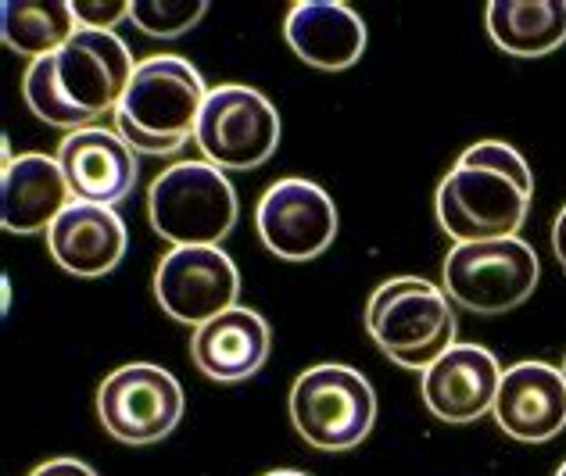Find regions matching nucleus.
<instances>
[{
	"label": "nucleus",
	"instance_id": "obj_1",
	"mask_svg": "<svg viewBox=\"0 0 566 476\" xmlns=\"http://www.w3.org/2000/svg\"><path fill=\"white\" fill-rule=\"evenodd\" d=\"M137 62L123 40L101 29H80L57 54L25 68L22 97L40 123L54 129H86L97 118L115 115L123 104Z\"/></svg>",
	"mask_w": 566,
	"mask_h": 476
},
{
	"label": "nucleus",
	"instance_id": "obj_2",
	"mask_svg": "<svg viewBox=\"0 0 566 476\" xmlns=\"http://www.w3.org/2000/svg\"><path fill=\"white\" fill-rule=\"evenodd\" d=\"M534 172L516 147L481 140L459 155L438 187V222L455 244L516 236L527 222Z\"/></svg>",
	"mask_w": 566,
	"mask_h": 476
},
{
	"label": "nucleus",
	"instance_id": "obj_3",
	"mask_svg": "<svg viewBox=\"0 0 566 476\" xmlns=\"http://www.w3.org/2000/svg\"><path fill=\"white\" fill-rule=\"evenodd\" d=\"M205 101V80L187 57L155 54L137 65V76L115 108V133L137 155H176L198 137Z\"/></svg>",
	"mask_w": 566,
	"mask_h": 476
},
{
	"label": "nucleus",
	"instance_id": "obj_4",
	"mask_svg": "<svg viewBox=\"0 0 566 476\" xmlns=\"http://www.w3.org/2000/svg\"><path fill=\"white\" fill-rule=\"evenodd\" d=\"M455 302L423 276H391L366 305V330L401 369L434 366L455 348Z\"/></svg>",
	"mask_w": 566,
	"mask_h": 476
},
{
	"label": "nucleus",
	"instance_id": "obj_5",
	"mask_svg": "<svg viewBox=\"0 0 566 476\" xmlns=\"http://www.w3.org/2000/svg\"><path fill=\"white\" fill-rule=\"evenodd\" d=\"M237 190L208 161H176L147 190V215L172 247H219L237 226Z\"/></svg>",
	"mask_w": 566,
	"mask_h": 476
},
{
	"label": "nucleus",
	"instance_id": "obj_6",
	"mask_svg": "<svg viewBox=\"0 0 566 476\" xmlns=\"http://www.w3.org/2000/svg\"><path fill=\"white\" fill-rule=\"evenodd\" d=\"M291 423L316 452L359 448L377 423V394L359 369L319 362L291 387Z\"/></svg>",
	"mask_w": 566,
	"mask_h": 476
},
{
	"label": "nucleus",
	"instance_id": "obj_7",
	"mask_svg": "<svg viewBox=\"0 0 566 476\" xmlns=\"http://www.w3.org/2000/svg\"><path fill=\"white\" fill-rule=\"evenodd\" d=\"M542 279V262L520 236L481 244H455L444 255L441 287L455 305L476 316H499L524 305Z\"/></svg>",
	"mask_w": 566,
	"mask_h": 476
},
{
	"label": "nucleus",
	"instance_id": "obj_8",
	"mask_svg": "<svg viewBox=\"0 0 566 476\" xmlns=\"http://www.w3.org/2000/svg\"><path fill=\"white\" fill-rule=\"evenodd\" d=\"M201 158L216 169H259L265 166L280 147V115L276 104L259 94L255 86L227 83L208 91L198 123Z\"/></svg>",
	"mask_w": 566,
	"mask_h": 476
},
{
	"label": "nucleus",
	"instance_id": "obj_9",
	"mask_svg": "<svg viewBox=\"0 0 566 476\" xmlns=\"http://www.w3.org/2000/svg\"><path fill=\"white\" fill-rule=\"evenodd\" d=\"M187 398L169 369L155 362H129L104 377L97 391L101 426L129 448L166 441L184 420Z\"/></svg>",
	"mask_w": 566,
	"mask_h": 476
},
{
	"label": "nucleus",
	"instance_id": "obj_10",
	"mask_svg": "<svg viewBox=\"0 0 566 476\" xmlns=\"http://www.w3.org/2000/svg\"><path fill=\"white\" fill-rule=\"evenodd\" d=\"M155 297L169 319L205 326L241 297V273L222 247H172L158 262Z\"/></svg>",
	"mask_w": 566,
	"mask_h": 476
},
{
	"label": "nucleus",
	"instance_id": "obj_11",
	"mask_svg": "<svg viewBox=\"0 0 566 476\" xmlns=\"http://www.w3.org/2000/svg\"><path fill=\"white\" fill-rule=\"evenodd\" d=\"M262 244L283 262L319 258L337 236L334 198L312 180H280L255 208Z\"/></svg>",
	"mask_w": 566,
	"mask_h": 476
},
{
	"label": "nucleus",
	"instance_id": "obj_12",
	"mask_svg": "<svg viewBox=\"0 0 566 476\" xmlns=\"http://www.w3.org/2000/svg\"><path fill=\"white\" fill-rule=\"evenodd\" d=\"M505 369L481 345H455L434 366L423 369L420 394L427 412L441 423H476L495 412L499 383Z\"/></svg>",
	"mask_w": 566,
	"mask_h": 476
},
{
	"label": "nucleus",
	"instance_id": "obj_13",
	"mask_svg": "<svg viewBox=\"0 0 566 476\" xmlns=\"http://www.w3.org/2000/svg\"><path fill=\"white\" fill-rule=\"evenodd\" d=\"M54 158L69 180L72 201H86V204H104V208L123 204L140 176L137 151L115 129L104 126H86L69 133Z\"/></svg>",
	"mask_w": 566,
	"mask_h": 476
},
{
	"label": "nucleus",
	"instance_id": "obj_14",
	"mask_svg": "<svg viewBox=\"0 0 566 476\" xmlns=\"http://www.w3.org/2000/svg\"><path fill=\"white\" fill-rule=\"evenodd\" d=\"M495 423L520 444H545L566 426V380L548 362H516L502 373Z\"/></svg>",
	"mask_w": 566,
	"mask_h": 476
},
{
	"label": "nucleus",
	"instance_id": "obj_15",
	"mask_svg": "<svg viewBox=\"0 0 566 476\" xmlns=\"http://www.w3.org/2000/svg\"><path fill=\"white\" fill-rule=\"evenodd\" d=\"M126 244H129L126 222L118 219L115 208L86 204V201H72L48 230L51 258L57 262V269H65L76 279L108 276L123 262Z\"/></svg>",
	"mask_w": 566,
	"mask_h": 476
},
{
	"label": "nucleus",
	"instance_id": "obj_16",
	"mask_svg": "<svg viewBox=\"0 0 566 476\" xmlns=\"http://www.w3.org/2000/svg\"><path fill=\"white\" fill-rule=\"evenodd\" d=\"M283 40L305 65L345 72L366 51V22L340 0H297L283 19Z\"/></svg>",
	"mask_w": 566,
	"mask_h": 476
},
{
	"label": "nucleus",
	"instance_id": "obj_17",
	"mask_svg": "<svg viewBox=\"0 0 566 476\" xmlns=\"http://www.w3.org/2000/svg\"><path fill=\"white\" fill-rule=\"evenodd\" d=\"M273 334L259 311L248 305H233L212 322H205L190 337L193 366L216 383H241L255 377L270 362Z\"/></svg>",
	"mask_w": 566,
	"mask_h": 476
},
{
	"label": "nucleus",
	"instance_id": "obj_18",
	"mask_svg": "<svg viewBox=\"0 0 566 476\" xmlns=\"http://www.w3.org/2000/svg\"><path fill=\"white\" fill-rule=\"evenodd\" d=\"M72 204V190L57 158L19 155L4 166L0 180V219L8 233L33 236L54 226V219Z\"/></svg>",
	"mask_w": 566,
	"mask_h": 476
},
{
	"label": "nucleus",
	"instance_id": "obj_19",
	"mask_svg": "<svg viewBox=\"0 0 566 476\" xmlns=\"http://www.w3.org/2000/svg\"><path fill=\"white\" fill-rule=\"evenodd\" d=\"M488 36L516 57H542L566 43V0H491Z\"/></svg>",
	"mask_w": 566,
	"mask_h": 476
},
{
	"label": "nucleus",
	"instance_id": "obj_20",
	"mask_svg": "<svg viewBox=\"0 0 566 476\" xmlns=\"http://www.w3.org/2000/svg\"><path fill=\"white\" fill-rule=\"evenodd\" d=\"M76 33V11L65 0H8L0 8V36L33 62L57 54Z\"/></svg>",
	"mask_w": 566,
	"mask_h": 476
},
{
	"label": "nucleus",
	"instance_id": "obj_21",
	"mask_svg": "<svg viewBox=\"0 0 566 476\" xmlns=\"http://www.w3.org/2000/svg\"><path fill=\"white\" fill-rule=\"evenodd\" d=\"M208 11L205 0H133L129 22L155 40H172L201 22Z\"/></svg>",
	"mask_w": 566,
	"mask_h": 476
},
{
	"label": "nucleus",
	"instance_id": "obj_22",
	"mask_svg": "<svg viewBox=\"0 0 566 476\" xmlns=\"http://www.w3.org/2000/svg\"><path fill=\"white\" fill-rule=\"evenodd\" d=\"M76 11V22H83V29H101V33H112V25H118L123 19H129L133 4H91V0H76L72 4Z\"/></svg>",
	"mask_w": 566,
	"mask_h": 476
},
{
	"label": "nucleus",
	"instance_id": "obj_23",
	"mask_svg": "<svg viewBox=\"0 0 566 476\" xmlns=\"http://www.w3.org/2000/svg\"><path fill=\"white\" fill-rule=\"evenodd\" d=\"M29 476H97L86 463L80 458H51V463H40Z\"/></svg>",
	"mask_w": 566,
	"mask_h": 476
},
{
	"label": "nucleus",
	"instance_id": "obj_24",
	"mask_svg": "<svg viewBox=\"0 0 566 476\" xmlns=\"http://www.w3.org/2000/svg\"><path fill=\"white\" fill-rule=\"evenodd\" d=\"M553 251H556L559 265L566 269V208L556 215V226H553Z\"/></svg>",
	"mask_w": 566,
	"mask_h": 476
},
{
	"label": "nucleus",
	"instance_id": "obj_25",
	"mask_svg": "<svg viewBox=\"0 0 566 476\" xmlns=\"http://www.w3.org/2000/svg\"><path fill=\"white\" fill-rule=\"evenodd\" d=\"M265 476H308V473H297V469H273V473H265Z\"/></svg>",
	"mask_w": 566,
	"mask_h": 476
},
{
	"label": "nucleus",
	"instance_id": "obj_26",
	"mask_svg": "<svg viewBox=\"0 0 566 476\" xmlns=\"http://www.w3.org/2000/svg\"><path fill=\"white\" fill-rule=\"evenodd\" d=\"M556 476H566V463H563V466H559V473H556Z\"/></svg>",
	"mask_w": 566,
	"mask_h": 476
},
{
	"label": "nucleus",
	"instance_id": "obj_27",
	"mask_svg": "<svg viewBox=\"0 0 566 476\" xmlns=\"http://www.w3.org/2000/svg\"><path fill=\"white\" fill-rule=\"evenodd\" d=\"M563 380H566V359H563Z\"/></svg>",
	"mask_w": 566,
	"mask_h": 476
}]
</instances>
